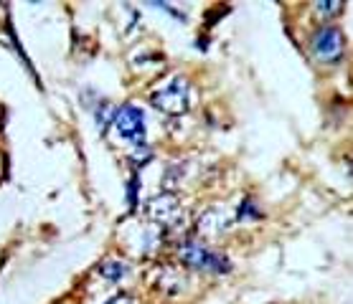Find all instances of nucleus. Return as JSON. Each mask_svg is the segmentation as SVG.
I'll return each mask as SVG.
<instances>
[{
    "instance_id": "obj_10",
    "label": "nucleus",
    "mask_w": 353,
    "mask_h": 304,
    "mask_svg": "<svg viewBox=\"0 0 353 304\" xmlns=\"http://www.w3.org/2000/svg\"><path fill=\"white\" fill-rule=\"evenodd\" d=\"M239 216L244 218V216H252V218H259V213L254 208H252V203H249V200H244V203H241V210H239Z\"/></svg>"
},
{
    "instance_id": "obj_7",
    "label": "nucleus",
    "mask_w": 353,
    "mask_h": 304,
    "mask_svg": "<svg viewBox=\"0 0 353 304\" xmlns=\"http://www.w3.org/2000/svg\"><path fill=\"white\" fill-rule=\"evenodd\" d=\"M125 272H128V266L120 264V261H107V264L99 266V274H102L105 279H112V281L120 279V276H122Z\"/></svg>"
},
{
    "instance_id": "obj_2",
    "label": "nucleus",
    "mask_w": 353,
    "mask_h": 304,
    "mask_svg": "<svg viewBox=\"0 0 353 304\" xmlns=\"http://www.w3.org/2000/svg\"><path fill=\"white\" fill-rule=\"evenodd\" d=\"M150 102L155 109H161L165 114H183L188 109V81L183 76H176L161 91H155L150 96Z\"/></svg>"
},
{
    "instance_id": "obj_4",
    "label": "nucleus",
    "mask_w": 353,
    "mask_h": 304,
    "mask_svg": "<svg viewBox=\"0 0 353 304\" xmlns=\"http://www.w3.org/2000/svg\"><path fill=\"white\" fill-rule=\"evenodd\" d=\"M145 213H148V218H150L153 224L163 226V228H176V226L181 224V218H183L181 203H178V198L170 195V193H163V195L150 200Z\"/></svg>"
},
{
    "instance_id": "obj_8",
    "label": "nucleus",
    "mask_w": 353,
    "mask_h": 304,
    "mask_svg": "<svg viewBox=\"0 0 353 304\" xmlns=\"http://www.w3.org/2000/svg\"><path fill=\"white\" fill-rule=\"evenodd\" d=\"M137 185H140V177L132 175L130 177V191H128V200H130V210L137 208Z\"/></svg>"
},
{
    "instance_id": "obj_1",
    "label": "nucleus",
    "mask_w": 353,
    "mask_h": 304,
    "mask_svg": "<svg viewBox=\"0 0 353 304\" xmlns=\"http://www.w3.org/2000/svg\"><path fill=\"white\" fill-rule=\"evenodd\" d=\"M178 261L188 269H199V272H211V274H224L229 272V259L221 254L211 251V248L201 246L196 241H183L178 246Z\"/></svg>"
},
{
    "instance_id": "obj_5",
    "label": "nucleus",
    "mask_w": 353,
    "mask_h": 304,
    "mask_svg": "<svg viewBox=\"0 0 353 304\" xmlns=\"http://www.w3.org/2000/svg\"><path fill=\"white\" fill-rule=\"evenodd\" d=\"M114 129L135 147H145V114L132 105H125L114 114Z\"/></svg>"
},
{
    "instance_id": "obj_3",
    "label": "nucleus",
    "mask_w": 353,
    "mask_h": 304,
    "mask_svg": "<svg viewBox=\"0 0 353 304\" xmlns=\"http://www.w3.org/2000/svg\"><path fill=\"white\" fill-rule=\"evenodd\" d=\"M345 41L343 33L338 31L336 25H323L313 36V54L321 58L323 64H338L343 58Z\"/></svg>"
},
{
    "instance_id": "obj_9",
    "label": "nucleus",
    "mask_w": 353,
    "mask_h": 304,
    "mask_svg": "<svg viewBox=\"0 0 353 304\" xmlns=\"http://www.w3.org/2000/svg\"><path fill=\"white\" fill-rule=\"evenodd\" d=\"M318 10H321L323 16H336V13H341V10H343V3H321V6H318Z\"/></svg>"
},
{
    "instance_id": "obj_11",
    "label": "nucleus",
    "mask_w": 353,
    "mask_h": 304,
    "mask_svg": "<svg viewBox=\"0 0 353 304\" xmlns=\"http://www.w3.org/2000/svg\"><path fill=\"white\" fill-rule=\"evenodd\" d=\"M107 304H132V296H128V294H117L114 299H110Z\"/></svg>"
},
{
    "instance_id": "obj_12",
    "label": "nucleus",
    "mask_w": 353,
    "mask_h": 304,
    "mask_svg": "<svg viewBox=\"0 0 353 304\" xmlns=\"http://www.w3.org/2000/svg\"><path fill=\"white\" fill-rule=\"evenodd\" d=\"M0 122H3V112H0Z\"/></svg>"
},
{
    "instance_id": "obj_6",
    "label": "nucleus",
    "mask_w": 353,
    "mask_h": 304,
    "mask_svg": "<svg viewBox=\"0 0 353 304\" xmlns=\"http://www.w3.org/2000/svg\"><path fill=\"white\" fill-rule=\"evenodd\" d=\"M232 226V216L224 208H211L209 213H203L199 221V231L203 236H221Z\"/></svg>"
}]
</instances>
